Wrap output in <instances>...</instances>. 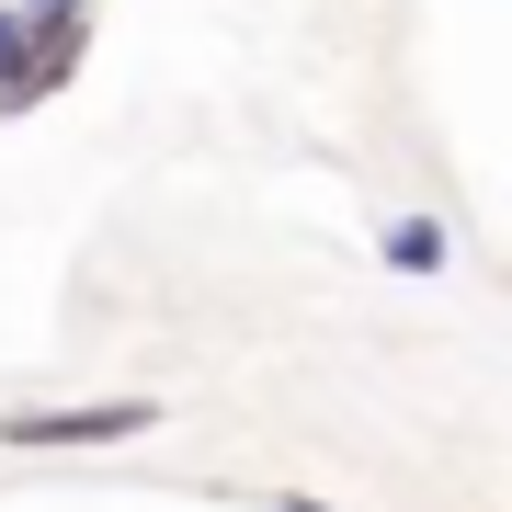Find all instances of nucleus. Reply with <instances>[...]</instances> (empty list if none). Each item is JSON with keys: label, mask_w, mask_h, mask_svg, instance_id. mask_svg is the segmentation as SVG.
Returning <instances> with one entry per match:
<instances>
[{"label": "nucleus", "mask_w": 512, "mask_h": 512, "mask_svg": "<svg viewBox=\"0 0 512 512\" xmlns=\"http://www.w3.org/2000/svg\"><path fill=\"white\" fill-rule=\"evenodd\" d=\"M387 262H399V274H433L444 262V217H399L387 228Z\"/></svg>", "instance_id": "7ed1b4c3"}, {"label": "nucleus", "mask_w": 512, "mask_h": 512, "mask_svg": "<svg viewBox=\"0 0 512 512\" xmlns=\"http://www.w3.org/2000/svg\"><path fill=\"white\" fill-rule=\"evenodd\" d=\"M80 57H92V12H46V23H23V35L0 46V114H35L46 92H69Z\"/></svg>", "instance_id": "f257e3e1"}, {"label": "nucleus", "mask_w": 512, "mask_h": 512, "mask_svg": "<svg viewBox=\"0 0 512 512\" xmlns=\"http://www.w3.org/2000/svg\"><path fill=\"white\" fill-rule=\"evenodd\" d=\"M148 433V399H69V410H12L0 444H126Z\"/></svg>", "instance_id": "f03ea898"}, {"label": "nucleus", "mask_w": 512, "mask_h": 512, "mask_svg": "<svg viewBox=\"0 0 512 512\" xmlns=\"http://www.w3.org/2000/svg\"><path fill=\"white\" fill-rule=\"evenodd\" d=\"M12 35H23V12H12V0H0V46H12Z\"/></svg>", "instance_id": "39448f33"}, {"label": "nucleus", "mask_w": 512, "mask_h": 512, "mask_svg": "<svg viewBox=\"0 0 512 512\" xmlns=\"http://www.w3.org/2000/svg\"><path fill=\"white\" fill-rule=\"evenodd\" d=\"M12 12H23V23H46V12H92V0H12Z\"/></svg>", "instance_id": "20e7f679"}]
</instances>
